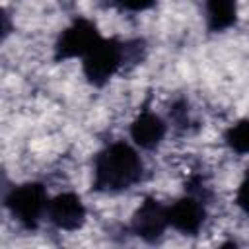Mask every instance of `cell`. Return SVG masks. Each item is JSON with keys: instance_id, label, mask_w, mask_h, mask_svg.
Segmentation results:
<instances>
[{"instance_id": "cell-12", "label": "cell", "mask_w": 249, "mask_h": 249, "mask_svg": "<svg viewBox=\"0 0 249 249\" xmlns=\"http://www.w3.org/2000/svg\"><path fill=\"white\" fill-rule=\"evenodd\" d=\"M235 202L243 212L249 214V169H247L243 181L239 183V189H237V195H235Z\"/></svg>"}, {"instance_id": "cell-5", "label": "cell", "mask_w": 249, "mask_h": 249, "mask_svg": "<svg viewBox=\"0 0 249 249\" xmlns=\"http://www.w3.org/2000/svg\"><path fill=\"white\" fill-rule=\"evenodd\" d=\"M204 218H206V208L198 195H185L175 202L167 204L169 228L181 233H187V235L198 233L204 224Z\"/></svg>"}, {"instance_id": "cell-10", "label": "cell", "mask_w": 249, "mask_h": 249, "mask_svg": "<svg viewBox=\"0 0 249 249\" xmlns=\"http://www.w3.org/2000/svg\"><path fill=\"white\" fill-rule=\"evenodd\" d=\"M226 144L235 154H249V119H241L231 124L224 134Z\"/></svg>"}, {"instance_id": "cell-6", "label": "cell", "mask_w": 249, "mask_h": 249, "mask_svg": "<svg viewBox=\"0 0 249 249\" xmlns=\"http://www.w3.org/2000/svg\"><path fill=\"white\" fill-rule=\"evenodd\" d=\"M47 218L62 231H76L86 222V206L76 193H60L49 200Z\"/></svg>"}, {"instance_id": "cell-7", "label": "cell", "mask_w": 249, "mask_h": 249, "mask_svg": "<svg viewBox=\"0 0 249 249\" xmlns=\"http://www.w3.org/2000/svg\"><path fill=\"white\" fill-rule=\"evenodd\" d=\"M130 228L144 241H156L169 228V222H167V206L161 204V202H158L156 198H146L138 206V210L134 212L132 222H130Z\"/></svg>"}, {"instance_id": "cell-8", "label": "cell", "mask_w": 249, "mask_h": 249, "mask_svg": "<svg viewBox=\"0 0 249 249\" xmlns=\"http://www.w3.org/2000/svg\"><path fill=\"white\" fill-rule=\"evenodd\" d=\"M167 134V123L154 111H142L130 124V138L136 148L154 150Z\"/></svg>"}, {"instance_id": "cell-3", "label": "cell", "mask_w": 249, "mask_h": 249, "mask_svg": "<svg viewBox=\"0 0 249 249\" xmlns=\"http://www.w3.org/2000/svg\"><path fill=\"white\" fill-rule=\"evenodd\" d=\"M124 43L119 39H101L84 58H82V72L91 86H105L124 64Z\"/></svg>"}, {"instance_id": "cell-1", "label": "cell", "mask_w": 249, "mask_h": 249, "mask_svg": "<svg viewBox=\"0 0 249 249\" xmlns=\"http://www.w3.org/2000/svg\"><path fill=\"white\" fill-rule=\"evenodd\" d=\"M144 173V163L134 146L117 140L93 158V189L99 193H123L134 187Z\"/></svg>"}, {"instance_id": "cell-11", "label": "cell", "mask_w": 249, "mask_h": 249, "mask_svg": "<svg viewBox=\"0 0 249 249\" xmlns=\"http://www.w3.org/2000/svg\"><path fill=\"white\" fill-rule=\"evenodd\" d=\"M156 0H115V6L124 12H144L150 10Z\"/></svg>"}, {"instance_id": "cell-2", "label": "cell", "mask_w": 249, "mask_h": 249, "mask_svg": "<svg viewBox=\"0 0 249 249\" xmlns=\"http://www.w3.org/2000/svg\"><path fill=\"white\" fill-rule=\"evenodd\" d=\"M49 200L51 198L47 195V189L37 181L12 187L4 196L6 210L12 214L14 220H18L27 230L37 228L41 218L47 216Z\"/></svg>"}, {"instance_id": "cell-4", "label": "cell", "mask_w": 249, "mask_h": 249, "mask_svg": "<svg viewBox=\"0 0 249 249\" xmlns=\"http://www.w3.org/2000/svg\"><path fill=\"white\" fill-rule=\"evenodd\" d=\"M101 39L103 37L97 31L93 21H89L86 18H78L60 33V37L54 45V58L56 60L84 58Z\"/></svg>"}, {"instance_id": "cell-9", "label": "cell", "mask_w": 249, "mask_h": 249, "mask_svg": "<svg viewBox=\"0 0 249 249\" xmlns=\"http://www.w3.org/2000/svg\"><path fill=\"white\" fill-rule=\"evenodd\" d=\"M204 14L210 31H226L237 19V0H204Z\"/></svg>"}]
</instances>
